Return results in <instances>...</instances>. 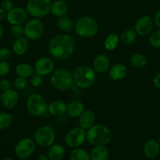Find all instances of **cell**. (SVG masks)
Returning a JSON list of instances; mask_svg holds the SVG:
<instances>
[{
	"label": "cell",
	"mask_w": 160,
	"mask_h": 160,
	"mask_svg": "<svg viewBox=\"0 0 160 160\" xmlns=\"http://www.w3.org/2000/svg\"><path fill=\"white\" fill-rule=\"evenodd\" d=\"M75 40L67 34H59L50 39L48 50L53 59L56 60H66L69 59L75 51Z\"/></svg>",
	"instance_id": "cell-1"
},
{
	"label": "cell",
	"mask_w": 160,
	"mask_h": 160,
	"mask_svg": "<svg viewBox=\"0 0 160 160\" xmlns=\"http://www.w3.org/2000/svg\"><path fill=\"white\" fill-rule=\"evenodd\" d=\"M111 130L102 124H94L86 131V141L93 146L106 145L112 140Z\"/></svg>",
	"instance_id": "cell-2"
},
{
	"label": "cell",
	"mask_w": 160,
	"mask_h": 160,
	"mask_svg": "<svg viewBox=\"0 0 160 160\" xmlns=\"http://www.w3.org/2000/svg\"><path fill=\"white\" fill-rule=\"evenodd\" d=\"M73 82L80 88H88L93 86L96 81V72L89 66H79L72 73Z\"/></svg>",
	"instance_id": "cell-3"
},
{
	"label": "cell",
	"mask_w": 160,
	"mask_h": 160,
	"mask_svg": "<svg viewBox=\"0 0 160 160\" xmlns=\"http://www.w3.org/2000/svg\"><path fill=\"white\" fill-rule=\"evenodd\" d=\"M77 34L83 38H92L97 34L99 25L97 20L89 16H83L78 18L75 23Z\"/></svg>",
	"instance_id": "cell-4"
},
{
	"label": "cell",
	"mask_w": 160,
	"mask_h": 160,
	"mask_svg": "<svg viewBox=\"0 0 160 160\" xmlns=\"http://www.w3.org/2000/svg\"><path fill=\"white\" fill-rule=\"evenodd\" d=\"M52 85L59 91H67L73 86V77L70 71L65 69H58L52 73L50 78Z\"/></svg>",
	"instance_id": "cell-5"
},
{
	"label": "cell",
	"mask_w": 160,
	"mask_h": 160,
	"mask_svg": "<svg viewBox=\"0 0 160 160\" xmlns=\"http://www.w3.org/2000/svg\"><path fill=\"white\" fill-rule=\"evenodd\" d=\"M27 109L32 116L43 117L48 112L49 105L40 94H32L27 100Z\"/></svg>",
	"instance_id": "cell-6"
},
{
	"label": "cell",
	"mask_w": 160,
	"mask_h": 160,
	"mask_svg": "<svg viewBox=\"0 0 160 160\" xmlns=\"http://www.w3.org/2000/svg\"><path fill=\"white\" fill-rule=\"evenodd\" d=\"M51 5V0H28L26 11L35 18H42L50 12Z\"/></svg>",
	"instance_id": "cell-7"
},
{
	"label": "cell",
	"mask_w": 160,
	"mask_h": 160,
	"mask_svg": "<svg viewBox=\"0 0 160 160\" xmlns=\"http://www.w3.org/2000/svg\"><path fill=\"white\" fill-rule=\"evenodd\" d=\"M56 138L55 131L51 127L42 126L35 133V142L42 148L50 147L54 143Z\"/></svg>",
	"instance_id": "cell-8"
},
{
	"label": "cell",
	"mask_w": 160,
	"mask_h": 160,
	"mask_svg": "<svg viewBox=\"0 0 160 160\" xmlns=\"http://www.w3.org/2000/svg\"><path fill=\"white\" fill-rule=\"evenodd\" d=\"M24 35L25 38H27L28 40L36 41L42 37L45 27L39 18H33L27 22L25 26L24 27Z\"/></svg>",
	"instance_id": "cell-9"
},
{
	"label": "cell",
	"mask_w": 160,
	"mask_h": 160,
	"mask_svg": "<svg viewBox=\"0 0 160 160\" xmlns=\"http://www.w3.org/2000/svg\"><path fill=\"white\" fill-rule=\"evenodd\" d=\"M86 141V131L81 127H76L71 129L67 133L64 138L66 145L71 148H78Z\"/></svg>",
	"instance_id": "cell-10"
},
{
	"label": "cell",
	"mask_w": 160,
	"mask_h": 160,
	"mask_svg": "<svg viewBox=\"0 0 160 160\" xmlns=\"http://www.w3.org/2000/svg\"><path fill=\"white\" fill-rule=\"evenodd\" d=\"M35 150V142L29 138H24L17 142L15 147V153L20 159L31 157Z\"/></svg>",
	"instance_id": "cell-11"
},
{
	"label": "cell",
	"mask_w": 160,
	"mask_h": 160,
	"mask_svg": "<svg viewBox=\"0 0 160 160\" xmlns=\"http://www.w3.org/2000/svg\"><path fill=\"white\" fill-rule=\"evenodd\" d=\"M154 21L149 16H143L136 20L134 25V31L141 36H147L152 32Z\"/></svg>",
	"instance_id": "cell-12"
},
{
	"label": "cell",
	"mask_w": 160,
	"mask_h": 160,
	"mask_svg": "<svg viewBox=\"0 0 160 160\" xmlns=\"http://www.w3.org/2000/svg\"><path fill=\"white\" fill-rule=\"evenodd\" d=\"M54 67V62L53 61V59L46 57V56H43L36 60L34 69L35 73L43 77L53 73Z\"/></svg>",
	"instance_id": "cell-13"
},
{
	"label": "cell",
	"mask_w": 160,
	"mask_h": 160,
	"mask_svg": "<svg viewBox=\"0 0 160 160\" xmlns=\"http://www.w3.org/2000/svg\"><path fill=\"white\" fill-rule=\"evenodd\" d=\"M27 11L20 7L13 8L6 13V18L11 25H21L27 20Z\"/></svg>",
	"instance_id": "cell-14"
},
{
	"label": "cell",
	"mask_w": 160,
	"mask_h": 160,
	"mask_svg": "<svg viewBox=\"0 0 160 160\" xmlns=\"http://www.w3.org/2000/svg\"><path fill=\"white\" fill-rule=\"evenodd\" d=\"M19 101V95L17 91L13 89H8L3 91L1 95V102L6 109H13L17 105Z\"/></svg>",
	"instance_id": "cell-15"
},
{
	"label": "cell",
	"mask_w": 160,
	"mask_h": 160,
	"mask_svg": "<svg viewBox=\"0 0 160 160\" xmlns=\"http://www.w3.org/2000/svg\"><path fill=\"white\" fill-rule=\"evenodd\" d=\"M93 67V70H95V72H97L99 73H104L110 67L109 59L104 54L97 55L94 58Z\"/></svg>",
	"instance_id": "cell-16"
},
{
	"label": "cell",
	"mask_w": 160,
	"mask_h": 160,
	"mask_svg": "<svg viewBox=\"0 0 160 160\" xmlns=\"http://www.w3.org/2000/svg\"><path fill=\"white\" fill-rule=\"evenodd\" d=\"M144 153L146 157L149 159H154L157 157L160 152V145L158 141L151 139L146 142L144 145Z\"/></svg>",
	"instance_id": "cell-17"
},
{
	"label": "cell",
	"mask_w": 160,
	"mask_h": 160,
	"mask_svg": "<svg viewBox=\"0 0 160 160\" xmlns=\"http://www.w3.org/2000/svg\"><path fill=\"white\" fill-rule=\"evenodd\" d=\"M95 120V114L91 110H84L78 117L79 127L83 128L86 131L93 126Z\"/></svg>",
	"instance_id": "cell-18"
},
{
	"label": "cell",
	"mask_w": 160,
	"mask_h": 160,
	"mask_svg": "<svg viewBox=\"0 0 160 160\" xmlns=\"http://www.w3.org/2000/svg\"><path fill=\"white\" fill-rule=\"evenodd\" d=\"M84 110V105L82 102L72 101L67 105L66 113L71 118H78Z\"/></svg>",
	"instance_id": "cell-19"
},
{
	"label": "cell",
	"mask_w": 160,
	"mask_h": 160,
	"mask_svg": "<svg viewBox=\"0 0 160 160\" xmlns=\"http://www.w3.org/2000/svg\"><path fill=\"white\" fill-rule=\"evenodd\" d=\"M126 73L127 70L125 65L122 63H116L109 69L108 74L110 78L113 81H120L125 78Z\"/></svg>",
	"instance_id": "cell-20"
},
{
	"label": "cell",
	"mask_w": 160,
	"mask_h": 160,
	"mask_svg": "<svg viewBox=\"0 0 160 160\" xmlns=\"http://www.w3.org/2000/svg\"><path fill=\"white\" fill-rule=\"evenodd\" d=\"M29 48L28 39L25 37L18 38L13 44V51L17 56H23Z\"/></svg>",
	"instance_id": "cell-21"
},
{
	"label": "cell",
	"mask_w": 160,
	"mask_h": 160,
	"mask_svg": "<svg viewBox=\"0 0 160 160\" xmlns=\"http://www.w3.org/2000/svg\"><path fill=\"white\" fill-rule=\"evenodd\" d=\"M67 10H68V6L64 0H56L52 2L50 12L55 17H61L65 16Z\"/></svg>",
	"instance_id": "cell-22"
},
{
	"label": "cell",
	"mask_w": 160,
	"mask_h": 160,
	"mask_svg": "<svg viewBox=\"0 0 160 160\" xmlns=\"http://www.w3.org/2000/svg\"><path fill=\"white\" fill-rule=\"evenodd\" d=\"M67 110V105L61 100H55L49 105L48 112L55 117H61Z\"/></svg>",
	"instance_id": "cell-23"
},
{
	"label": "cell",
	"mask_w": 160,
	"mask_h": 160,
	"mask_svg": "<svg viewBox=\"0 0 160 160\" xmlns=\"http://www.w3.org/2000/svg\"><path fill=\"white\" fill-rule=\"evenodd\" d=\"M89 155L91 160H108L109 151L105 145H97L94 146Z\"/></svg>",
	"instance_id": "cell-24"
},
{
	"label": "cell",
	"mask_w": 160,
	"mask_h": 160,
	"mask_svg": "<svg viewBox=\"0 0 160 160\" xmlns=\"http://www.w3.org/2000/svg\"><path fill=\"white\" fill-rule=\"evenodd\" d=\"M65 154V149L64 146L60 144L52 145L48 152V158L50 160H61Z\"/></svg>",
	"instance_id": "cell-25"
},
{
	"label": "cell",
	"mask_w": 160,
	"mask_h": 160,
	"mask_svg": "<svg viewBox=\"0 0 160 160\" xmlns=\"http://www.w3.org/2000/svg\"><path fill=\"white\" fill-rule=\"evenodd\" d=\"M16 73L18 77L30 78L35 73L34 67L28 63H20L16 67Z\"/></svg>",
	"instance_id": "cell-26"
},
{
	"label": "cell",
	"mask_w": 160,
	"mask_h": 160,
	"mask_svg": "<svg viewBox=\"0 0 160 160\" xmlns=\"http://www.w3.org/2000/svg\"><path fill=\"white\" fill-rule=\"evenodd\" d=\"M56 25H57L58 28L64 32H69L75 28L73 21L66 16L59 17L58 20H56Z\"/></svg>",
	"instance_id": "cell-27"
},
{
	"label": "cell",
	"mask_w": 160,
	"mask_h": 160,
	"mask_svg": "<svg viewBox=\"0 0 160 160\" xmlns=\"http://www.w3.org/2000/svg\"><path fill=\"white\" fill-rule=\"evenodd\" d=\"M119 36L115 33H111L105 38L104 45L108 51H113L117 48L119 42Z\"/></svg>",
	"instance_id": "cell-28"
},
{
	"label": "cell",
	"mask_w": 160,
	"mask_h": 160,
	"mask_svg": "<svg viewBox=\"0 0 160 160\" xmlns=\"http://www.w3.org/2000/svg\"><path fill=\"white\" fill-rule=\"evenodd\" d=\"M147 63V59L144 55L141 53H135L130 58V64L134 68L141 69L144 68Z\"/></svg>",
	"instance_id": "cell-29"
},
{
	"label": "cell",
	"mask_w": 160,
	"mask_h": 160,
	"mask_svg": "<svg viewBox=\"0 0 160 160\" xmlns=\"http://www.w3.org/2000/svg\"><path fill=\"white\" fill-rule=\"evenodd\" d=\"M70 160H91L90 155L85 149L81 148H75L70 154Z\"/></svg>",
	"instance_id": "cell-30"
},
{
	"label": "cell",
	"mask_w": 160,
	"mask_h": 160,
	"mask_svg": "<svg viewBox=\"0 0 160 160\" xmlns=\"http://www.w3.org/2000/svg\"><path fill=\"white\" fill-rule=\"evenodd\" d=\"M136 34H137L134 30L128 29L122 33L119 39H120L121 42H122L125 45H130V44L133 43L134 41L136 40Z\"/></svg>",
	"instance_id": "cell-31"
},
{
	"label": "cell",
	"mask_w": 160,
	"mask_h": 160,
	"mask_svg": "<svg viewBox=\"0 0 160 160\" xmlns=\"http://www.w3.org/2000/svg\"><path fill=\"white\" fill-rule=\"evenodd\" d=\"M13 123V117L8 112H0V130L9 128Z\"/></svg>",
	"instance_id": "cell-32"
},
{
	"label": "cell",
	"mask_w": 160,
	"mask_h": 160,
	"mask_svg": "<svg viewBox=\"0 0 160 160\" xmlns=\"http://www.w3.org/2000/svg\"><path fill=\"white\" fill-rule=\"evenodd\" d=\"M149 43L155 48H160V29L151 33L149 37Z\"/></svg>",
	"instance_id": "cell-33"
},
{
	"label": "cell",
	"mask_w": 160,
	"mask_h": 160,
	"mask_svg": "<svg viewBox=\"0 0 160 160\" xmlns=\"http://www.w3.org/2000/svg\"><path fill=\"white\" fill-rule=\"evenodd\" d=\"M28 84V82L27 78H21V77H17V78H15L13 81L14 88L18 91H22L26 88Z\"/></svg>",
	"instance_id": "cell-34"
},
{
	"label": "cell",
	"mask_w": 160,
	"mask_h": 160,
	"mask_svg": "<svg viewBox=\"0 0 160 160\" xmlns=\"http://www.w3.org/2000/svg\"><path fill=\"white\" fill-rule=\"evenodd\" d=\"M10 34L13 37L18 38L23 37L24 34V30L21 25H12L10 28Z\"/></svg>",
	"instance_id": "cell-35"
},
{
	"label": "cell",
	"mask_w": 160,
	"mask_h": 160,
	"mask_svg": "<svg viewBox=\"0 0 160 160\" xmlns=\"http://www.w3.org/2000/svg\"><path fill=\"white\" fill-rule=\"evenodd\" d=\"M42 76L37 73H34V74L30 78V83L34 87H39L42 84Z\"/></svg>",
	"instance_id": "cell-36"
},
{
	"label": "cell",
	"mask_w": 160,
	"mask_h": 160,
	"mask_svg": "<svg viewBox=\"0 0 160 160\" xmlns=\"http://www.w3.org/2000/svg\"><path fill=\"white\" fill-rule=\"evenodd\" d=\"M10 65L6 60H0V77H4L9 73Z\"/></svg>",
	"instance_id": "cell-37"
},
{
	"label": "cell",
	"mask_w": 160,
	"mask_h": 160,
	"mask_svg": "<svg viewBox=\"0 0 160 160\" xmlns=\"http://www.w3.org/2000/svg\"><path fill=\"white\" fill-rule=\"evenodd\" d=\"M11 56V51L8 48H0V60H8Z\"/></svg>",
	"instance_id": "cell-38"
},
{
	"label": "cell",
	"mask_w": 160,
	"mask_h": 160,
	"mask_svg": "<svg viewBox=\"0 0 160 160\" xmlns=\"http://www.w3.org/2000/svg\"><path fill=\"white\" fill-rule=\"evenodd\" d=\"M1 7L8 12L13 8V3L11 0H3L1 2Z\"/></svg>",
	"instance_id": "cell-39"
},
{
	"label": "cell",
	"mask_w": 160,
	"mask_h": 160,
	"mask_svg": "<svg viewBox=\"0 0 160 160\" xmlns=\"http://www.w3.org/2000/svg\"><path fill=\"white\" fill-rule=\"evenodd\" d=\"M10 88V82L7 79L0 80V89L3 91L8 90Z\"/></svg>",
	"instance_id": "cell-40"
},
{
	"label": "cell",
	"mask_w": 160,
	"mask_h": 160,
	"mask_svg": "<svg viewBox=\"0 0 160 160\" xmlns=\"http://www.w3.org/2000/svg\"><path fill=\"white\" fill-rule=\"evenodd\" d=\"M154 23H155L157 28L160 29V9L155 13V17H154Z\"/></svg>",
	"instance_id": "cell-41"
},
{
	"label": "cell",
	"mask_w": 160,
	"mask_h": 160,
	"mask_svg": "<svg viewBox=\"0 0 160 160\" xmlns=\"http://www.w3.org/2000/svg\"><path fill=\"white\" fill-rule=\"evenodd\" d=\"M153 83L157 88L160 89V73H157L155 76L153 80Z\"/></svg>",
	"instance_id": "cell-42"
},
{
	"label": "cell",
	"mask_w": 160,
	"mask_h": 160,
	"mask_svg": "<svg viewBox=\"0 0 160 160\" xmlns=\"http://www.w3.org/2000/svg\"><path fill=\"white\" fill-rule=\"evenodd\" d=\"M6 17V12L3 9V8L0 7V20H3Z\"/></svg>",
	"instance_id": "cell-43"
},
{
	"label": "cell",
	"mask_w": 160,
	"mask_h": 160,
	"mask_svg": "<svg viewBox=\"0 0 160 160\" xmlns=\"http://www.w3.org/2000/svg\"><path fill=\"white\" fill-rule=\"evenodd\" d=\"M38 160H48V156L44 154H40L38 156Z\"/></svg>",
	"instance_id": "cell-44"
},
{
	"label": "cell",
	"mask_w": 160,
	"mask_h": 160,
	"mask_svg": "<svg viewBox=\"0 0 160 160\" xmlns=\"http://www.w3.org/2000/svg\"><path fill=\"white\" fill-rule=\"evenodd\" d=\"M3 34H4V30H3V26L0 24V39L3 37Z\"/></svg>",
	"instance_id": "cell-45"
},
{
	"label": "cell",
	"mask_w": 160,
	"mask_h": 160,
	"mask_svg": "<svg viewBox=\"0 0 160 160\" xmlns=\"http://www.w3.org/2000/svg\"><path fill=\"white\" fill-rule=\"evenodd\" d=\"M3 160H13V159H10V158H6V159H4Z\"/></svg>",
	"instance_id": "cell-46"
},
{
	"label": "cell",
	"mask_w": 160,
	"mask_h": 160,
	"mask_svg": "<svg viewBox=\"0 0 160 160\" xmlns=\"http://www.w3.org/2000/svg\"><path fill=\"white\" fill-rule=\"evenodd\" d=\"M158 143H159V145H160V136H159V138H158Z\"/></svg>",
	"instance_id": "cell-47"
},
{
	"label": "cell",
	"mask_w": 160,
	"mask_h": 160,
	"mask_svg": "<svg viewBox=\"0 0 160 160\" xmlns=\"http://www.w3.org/2000/svg\"><path fill=\"white\" fill-rule=\"evenodd\" d=\"M21 160H28V159H21Z\"/></svg>",
	"instance_id": "cell-48"
},
{
	"label": "cell",
	"mask_w": 160,
	"mask_h": 160,
	"mask_svg": "<svg viewBox=\"0 0 160 160\" xmlns=\"http://www.w3.org/2000/svg\"><path fill=\"white\" fill-rule=\"evenodd\" d=\"M0 102H1V95H0Z\"/></svg>",
	"instance_id": "cell-49"
},
{
	"label": "cell",
	"mask_w": 160,
	"mask_h": 160,
	"mask_svg": "<svg viewBox=\"0 0 160 160\" xmlns=\"http://www.w3.org/2000/svg\"><path fill=\"white\" fill-rule=\"evenodd\" d=\"M159 102H160V100H159Z\"/></svg>",
	"instance_id": "cell-50"
}]
</instances>
